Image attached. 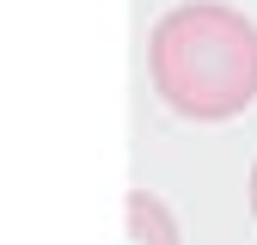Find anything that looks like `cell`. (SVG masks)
Returning <instances> with one entry per match:
<instances>
[{"label":"cell","instance_id":"7a4b0ae2","mask_svg":"<svg viewBox=\"0 0 257 245\" xmlns=\"http://www.w3.org/2000/svg\"><path fill=\"white\" fill-rule=\"evenodd\" d=\"M128 245H178V221L153 190H128Z\"/></svg>","mask_w":257,"mask_h":245},{"label":"cell","instance_id":"6da1fadb","mask_svg":"<svg viewBox=\"0 0 257 245\" xmlns=\"http://www.w3.org/2000/svg\"><path fill=\"white\" fill-rule=\"evenodd\" d=\"M147 68L178 116H239L257 98V25L220 0H184L153 25Z\"/></svg>","mask_w":257,"mask_h":245},{"label":"cell","instance_id":"3957f363","mask_svg":"<svg viewBox=\"0 0 257 245\" xmlns=\"http://www.w3.org/2000/svg\"><path fill=\"white\" fill-rule=\"evenodd\" d=\"M251 214H257V166H251Z\"/></svg>","mask_w":257,"mask_h":245}]
</instances>
